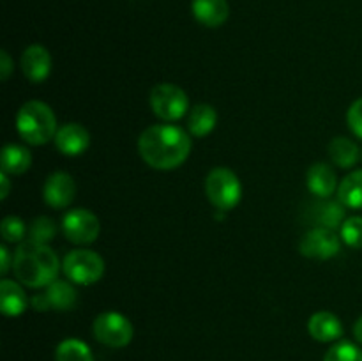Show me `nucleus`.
<instances>
[{
	"instance_id": "1",
	"label": "nucleus",
	"mask_w": 362,
	"mask_h": 361,
	"mask_svg": "<svg viewBox=\"0 0 362 361\" xmlns=\"http://www.w3.org/2000/svg\"><path fill=\"white\" fill-rule=\"evenodd\" d=\"M138 151L152 168L173 170L189 156L191 138L186 131L172 124H156L140 134Z\"/></svg>"
},
{
	"instance_id": "2",
	"label": "nucleus",
	"mask_w": 362,
	"mask_h": 361,
	"mask_svg": "<svg viewBox=\"0 0 362 361\" xmlns=\"http://www.w3.org/2000/svg\"><path fill=\"white\" fill-rule=\"evenodd\" d=\"M14 276L23 285L39 289L53 283L59 275V257L48 244L25 241L18 246L13 258Z\"/></svg>"
},
{
	"instance_id": "3",
	"label": "nucleus",
	"mask_w": 362,
	"mask_h": 361,
	"mask_svg": "<svg viewBox=\"0 0 362 361\" xmlns=\"http://www.w3.org/2000/svg\"><path fill=\"white\" fill-rule=\"evenodd\" d=\"M16 130L30 145L48 144L57 134V119L53 110L42 101H28L16 115Z\"/></svg>"
},
{
	"instance_id": "4",
	"label": "nucleus",
	"mask_w": 362,
	"mask_h": 361,
	"mask_svg": "<svg viewBox=\"0 0 362 361\" xmlns=\"http://www.w3.org/2000/svg\"><path fill=\"white\" fill-rule=\"evenodd\" d=\"M205 193L211 204L216 205L219 211H230L240 202L243 186H240L239 177L232 170L219 166L207 176Z\"/></svg>"
},
{
	"instance_id": "5",
	"label": "nucleus",
	"mask_w": 362,
	"mask_h": 361,
	"mask_svg": "<svg viewBox=\"0 0 362 361\" xmlns=\"http://www.w3.org/2000/svg\"><path fill=\"white\" fill-rule=\"evenodd\" d=\"M64 273L73 283L92 285L99 282L105 273V260L90 250H74L64 258Z\"/></svg>"
},
{
	"instance_id": "6",
	"label": "nucleus",
	"mask_w": 362,
	"mask_h": 361,
	"mask_svg": "<svg viewBox=\"0 0 362 361\" xmlns=\"http://www.w3.org/2000/svg\"><path fill=\"white\" fill-rule=\"evenodd\" d=\"M92 331L98 342L112 349H122L133 340V326L129 319L119 311H105L95 317Z\"/></svg>"
},
{
	"instance_id": "7",
	"label": "nucleus",
	"mask_w": 362,
	"mask_h": 361,
	"mask_svg": "<svg viewBox=\"0 0 362 361\" xmlns=\"http://www.w3.org/2000/svg\"><path fill=\"white\" fill-rule=\"evenodd\" d=\"M151 108L159 119L179 120L189 108L187 94L173 84H159L151 92Z\"/></svg>"
},
{
	"instance_id": "8",
	"label": "nucleus",
	"mask_w": 362,
	"mask_h": 361,
	"mask_svg": "<svg viewBox=\"0 0 362 361\" xmlns=\"http://www.w3.org/2000/svg\"><path fill=\"white\" fill-rule=\"evenodd\" d=\"M62 232L71 243L90 244L101 232V223L94 212L87 209H73L62 219Z\"/></svg>"
},
{
	"instance_id": "9",
	"label": "nucleus",
	"mask_w": 362,
	"mask_h": 361,
	"mask_svg": "<svg viewBox=\"0 0 362 361\" xmlns=\"http://www.w3.org/2000/svg\"><path fill=\"white\" fill-rule=\"evenodd\" d=\"M339 237L334 230L315 227L300 241V253L315 260H327L339 253Z\"/></svg>"
},
{
	"instance_id": "10",
	"label": "nucleus",
	"mask_w": 362,
	"mask_h": 361,
	"mask_svg": "<svg viewBox=\"0 0 362 361\" xmlns=\"http://www.w3.org/2000/svg\"><path fill=\"white\" fill-rule=\"evenodd\" d=\"M76 184L74 179L66 172H55L46 179L42 188V197L48 205L55 209H64L74 200Z\"/></svg>"
},
{
	"instance_id": "11",
	"label": "nucleus",
	"mask_w": 362,
	"mask_h": 361,
	"mask_svg": "<svg viewBox=\"0 0 362 361\" xmlns=\"http://www.w3.org/2000/svg\"><path fill=\"white\" fill-rule=\"evenodd\" d=\"M21 69L23 74L34 84H41L49 76L52 71V57L41 45H32L21 55Z\"/></svg>"
},
{
	"instance_id": "12",
	"label": "nucleus",
	"mask_w": 362,
	"mask_h": 361,
	"mask_svg": "<svg viewBox=\"0 0 362 361\" xmlns=\"http://www.w3.org/2000/svg\"><path fill=\"white\" fill-rule=\"evenodd\" d=\"M55 144L62 154L66 156H80L83 154L90 144V134L81 124L69 122L59 127L55 134Z\"/></svg>"
},
{
	"instance_id": "13",
	"label": "nucleus",
	"mask_w": 362,
	"mask_h": 361,
	"mask_svg": "<svg viewBox=\"0 0 362 361\" xmlns=\"http://www.w3.org/2000/svg\"><path fill=\"white\" fill-rule=\"evenodd\" d=\"M193 16L205 27H221L230 16V6L226 0H193Z\"/></svg>"
},
{
	"instance_id": "14",
	"label": "nucleus",
	"mask_w": 362,
	"mask_h": 361,
	"mask_svg": "<svg viewBox=\"0 0 362 361\" xmlns=\"http://www.w3.org/2000/svg\"><path fill=\"white\" fill-rule=\"evenodd\" d=\"M308 331L317 342H336L343 335V324L331 311H317L308 321Z\"/></svg>"
},
{
	"instance_id": "15",
	"label": "nucleus",
	"mask_w": 362,
	"mask_h": 361,
	"mask_svg": "<svg viewBox=\"0 0 362 361\" xmlns=\"http://www.w3.org/2000/svg\"><path fill=\"white\" fill-rule=\"evenodd\" d=\"M308 190L320 198H329L338 188V177L334 170L325 163H315L308 170Z\"/></svg>"
},
{
	"instance_id": "16",
	"label": "nucleus",
	"mask_w": 362,
	"mask_h": 361,
	"mask_svg": "<svg viewBox=\"0 0 362 361\" xmlns=\"http://www.w3.org/2000/svg\"><path fill=\"white\" fill-rule=\"evenodd\" d=\"M27 294L13 280L0 282V310L7 317H18L27 310Z\"/></svg>"
},
{
	"instance_id": "17",
	"label": "nucleus",
	"mask_w": 362,
	"mask_h": 361,
	"mask_svg": "<svg viewBox=\"0 0 362 361\" xmlns=\"http://www.w3.org/2000/svg\"><path fill=\"white\" fill-rule=\"evenodd\" d=\"M46 299H48L49 310H73L76 306L78 294L71 283L64 282V280H55L46 287L45 292Z\"/></svg>"
},
{
	"instance_id": "18",
	"label": "nucleus",
	"mask_w": 362,
	"mask_h": 361,
	"mask_svg": "<svg viewBox=\"0 0 362 361\" xmlns=\"http://www.w3.org/2000/svg\"><path fill=\"white\" fill-rule=\"evenodd\" d=\"M329 156L339 168H352L361 159V149L354 140L346 137H336L329 144Z\"/></svg>"
},
{
	"instance_id": "19",
	"label": "nucleus",
	"mask_w": 362,
	"mask_h": 361,
	"mask_svg": "<svg viewBox=\"0 0 362 361\" xmlns=\"http://www.w3.org/2000/svg\"><path fill=\"white\" fill-rule=\"evenodd\" d=\"M313 219L317 227L331 230L341 229V225L345 223V205L334 200L320 202L313 207Z\"/></svg>"
},
{
	"instance_id": "20",
	"label": "nucleus",
	"mask_w": 362,
	"mask_h": 361,
	"mask_svg": "<svg viewBox=\"0 0 362 361\" xmlns=\"http://www.w3.org/2000/svg\"><path fill=\"white\" fill-rule=\"evenodd\" d=\"M30 152L25 147H21V145L9 144L4 147L0 165H2V172L7 173V176H20V173H25L30 168Z\"/></svg>"
},
{
	"instance_id": "21",
	"label": "nucleus",
	"mask_w": 362,
	"mask_h": 361,
	"mask_svg": "<svg viewBox=\"0 0 362 361\" xmlns=\"http://www.w3.org/2000/svg\"><path fill=\"white\" fill-rule=\"evenodd\" d=\"M218 122V113L211 105H197L187 117V130L193 137H207Z\"/></svg>"
},
{
	"instance_id": "22",
	"label": "nucleus",
	"mask_w": 362,
	"mask_h": 361,
	"mask_svg": "<svg viewBox=\"0 0 362 361\" xmlns=\"http://www.w3.org/2000/svg\"><path fill=\"white\" fill-rule=\"evenodd\" d=\"M338 197L345 207L362 209V168L354 170L341 180L338 188Z\"/></svg>"
},
{
	"instance_id": "23",
	"label": "nucleus",
	"mask_w": 362,
	"mask_h": 361,
	"mask_svg": "<svg viewBox=\"0 0 362 361\" xmlns=\"http://www.w3.org/2000/svg\"><path fill=\"white\" fill-rule=\"evenodd\" d=\"M55 361H94V354L81 340L66 338L57 345Z\"/></svg>"
},
{
	"instance_id": "24",
	"label": "nucleus",
	"mask_w": 362,
	"mask_h": 361,
	"mask_svg": "<svg viewBox=\"0 0 362 361\" xmlns=\"http://www.w3.org/2000/svg\"><path fill=\"white\" fill-rule=\"evenodd\" d=\"M57 232V225L52 218L48 216H41V218H35L32 222L30 229H28V239L35 241V243L41 244H48L49 241L55 237Z\"/></svg>"
},
{
	"instance_id": "25",
	"label": "nucleus",
	"mask_w": 362,
	"mask_h": 361,
	"mask_svg": "<svg viewBox=\"0 0 362 361\" xmlns=\"http://www.w3.org/2000/svg\"><path fill=\"white\" fill-rule=\"evenodd\" d=\"M324 361H362V350L350 342H339L327 350Z\"/></svg>"
},
{
	"instance_id": "26",
	"label": "nucleus",
	"mask_w": 362,
	"mask_h": 361,
	"mask_svg": "<svg viewBox=\"0 0 362 361\" xmlns=\"http://www.w3.org/2000/svg\"><path fill=\"white\" fill-rule=\"evenodd\" d=\"M341 239L350 248H362V218L352 216L341 225Z\"/></svg>"
},
{
	"instance_id": "27",
	"label": "nucleus",
	"mask_w": 362,
	"mask_h": 361,
	"mask_svg": "<svg viewBox=\"0 0 362 361\" xmlns=\"http://www.w3.org/2000/svg\"><path fill=\"white\" fill-rule=\"evenodd\" d=\"M0 232H2L4 241H7V243H20L25 234H27V227H25L23 219L18 218V216H7V218L2 219Z\"/></svg>"
},
{
	"instance_id": "28",
	"label": "nucleus",
	"mask_w": 362,
	"mask_h": 361,
	"mask_svg": "<svg viewBox=\"0 0 362 361\" xmlns=\"http://www.w3.org/2000/svg\"><path fill=\"white\" fill-rule=\"evenodd\" d=\"M346 120H349V127L354 131V134L362 138V98L352 103L349 113H346Z\"/></svg>"
},
{
	"instance_id": "29",
	"label": "nucleus",
	"mask_w": 362,
	"mask_h": 361,
	"mask_svg": "<svg viewBox=\"0 0 362 361\" xmlns=\"http://www.w3.org/2000/svg\"><path fill=\"white\" fill-rule=\"evenodd\" d=\"M13 73V62H11V57L6 50L0 52V78L2 80H7L9 74Z\"/></svg>"
},
{
	"instance_id": "30",
	"label": "nucleus",
	"mask_w": 362,
	"mask_h": 361,
	"mask_svg": "<svg viewBox=\"0 0 362 361\" xmlns=\"http://www.w3.org/2000/svg\"><path fill=\"white\" fill-rule=\"evenodd\" d=\"M0 258H2V262H0V273L6 276L7 271L11 269V255L6 246H0Z\"/></svg>"
},
{
	"instance_id": "31",
	"label": "nucleus",
	"mask_w": 362,
	"mask_h": 361,
	"mask_svg": "<svg viewBox=\"0 0 362 361\" xmlns=\"http://www.w3.org/2000/svg\"><path fill=\"white\" fill-rule=\"evenodd\" d=\"M0 184H2V191H0V198L2 200H6L7 195H9V177H7V173H0Z\"/></svg>"
},
{
	"instance_id": "32",
	"label": "nucleus",
	"mask_w": 362,
	"mask_h": 361,
	"mask_svg": "<svg viewBox=\"0 0 362 361\" xmlns=\"http://www.w3.org/2000/svg\"><path fill=\"white\" fill-rule=\"evenodd\" d=\"M354 336H356L357 342L362 343V317L357 319L356 326H354Z\"/></svg>"
},
{
	"instance_id": "33",
	"label": "nucleus",
	"mask_w": 362,
	"mask_h": 361,
	"mask_svg": "<svg viewBox=\"0 0 362 361\" xmlns=\"http://www.w3.org/2000/svg\"><path fill=\"white\" fill-rule=\"evenodd\" d=\"M361 159H362V149H361Z\"/></svg>"
}]
</instances>
